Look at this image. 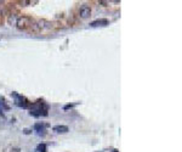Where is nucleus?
Returning <instances> with one entry per match:
<instances>
[{
	"label": "nucleus",
	"mask_w": 182,
	"mask_h": 152,
	"mask_svg": "<svg viewBox=\"0 0 182 152\" xmlns=\"http://www.w3.org/2000/svg\"><path fill=\"white\" fill-rule=\"evenodd\" d=\"M6 15H7V23H9V24H11V26L16 24L17 19H18L17 12H15V11H7Z\"/></svg>",
	"instance_id": "obj_7"
},
{
	"label": "nucleus",
	"mask_w": 182,
	"mask_h": 152,
	"mask_svg": "<svg viewBox=\"0 0 182 152\" xmlns=\"http://www.w3.org/2000/svg\"><path fill=\"white\" fill-rule=\"evenodd\" d=\"M0 106H1V108H2L4 111L10 110V106L6 103V101H5V99H4V97H0Z\"/></svg>",
	"instance_id": "obj_11"
},
{
	"label": "nucleus",
	"mask_w": 182,
	"mask_h": 152,
	"mask_svg": "<svg viewBox=\"0 0 182 152\" xmlns=\"http://www.w3.org/2000/svg\"><path fill=\"white\" fill-rule=\"evenodd\" d=\"M38 1H30V0H22L18 4H21L22 6H28V5H32V4H37Z\"/></svg>",
	"instance_id": "obj_12"
},
{
	"label": "nucleus",
	"mask_w": 182,
	"mask_h": 152,
	"mask_svg": "<svg viewBox=\"0 0 182 152\" xmlns=\"http://www.w3.org/2000/svg\"><path fill=\"white\" fill-rule=\"evenodd\" d=\"M11 97L14 99L16 106H18L21 108H29L30 102H29V100L27 97H24L23 95H21V94L16 93V91H12L11 93Z\"/></svg>",
	"instance_id": "obj_4"
},
{
	"label": "nucleus",
	"mask_w": 182,
	"mask_h": 152,
	"mask_svg": "<svg viewBox=\"0 0 182 152\" xmlns=\"http://www.w3.org/2000/svg\"><path fill=\"white\" fill-rule=\"evenodd\" d=\"M109 24V21L107 19H95L92 22H90V27H106Z\"/></svg>",
	"instance_id": "obj_6"
},
{
	"label": "nucleus",
	"mask_w": 182,
	"mask_h": 152,
	"mask_svg": "<svg viewBox=\"0 0 182 152\" xmlns=\"http://www.w3.org/2000/svg\"><path fill=\"white\" fill-rule=\"evenodd\" d=\"M78 105V102H75V103H69V105H66V106H63V110L64 111H67V110H69V108H73L74 106H77Z\"/></svg>",
	"instance_id": "obj_13"
},
{
	"label": "nucleus",
	"mask_w": 182,
	"mask_h": 152,
	"mask_svg": "<svg viewBox=\"0 0 182 152\" xmlns=\"http://www.w3.org/2000/svg\"><path fill=\"white\" fill-rule=\"evenodd\" d=\"M112 152H119V151H118V150H113Z\"/></svg>",
	"instance_id": "obj_18"
},
{
	"label": "nucleus",
	"mask_w": 182,
	"mask_h": 152,
	"mask_svg": "<svg viewBox=\"0 0 182 152\" xmlns=\"http://www.w3.org/2000/svg\"><path fill=\"white\" fill-rule=\"evenodd\" d=\"M49 112V106L45 103L44 100H38L35 102H30L29 105V114L33 117H45Z\"/></svg>",
	"instance_id": "obj_1"
},
{
	"label": "nucleus",
	"mask_w": 182,
	"mask_h": 152,
	"mask_svg": "<svg viewBox=\"0 0 182 152\" xmlns=\"http://www.w3.org/2000/svg\"><path fill=\"white\" fill-rule=\"evenodd\" d=\"M52 130L57 134H66L69 132V128L67 125H55L52 128Z\"/></svg>",
	"instance_id": "obj_9"
},
{
	"label": "nucleus",
	"mask_w": 182,
	"mask_h": 152,
	"mask_svg": "<svg viewBox=\"0 0 182 152\" xmlns=\"http://www.w3.org/2000/svg\"><path fill=\"white\" fill-rule=\"evenodd\" d=\"M30 133H32L30 129H24V134H30Z\"/></svg>",
	"instance_id": "obj_14"
},
{
	"label": "nucleus",
	"mask_w": 182,
	"mask_h": 152,
	"mask_svg": "<svg viewBox=\"0 0 182 152\" xmlns=\"http://www.w3.org/2000/svg\"><path fill=\"white\" fill-rule=\"evenodd\" d=\"M55 27V23L46 21V19H39V21H34V23L30 26L29 31L34 32V33H41V32H46L50 31Z\"/></svg>",
	"instance_id": "obj_2"
},
{
	"label": "nucleus",
	"mask_w": 182,
	"mask_h": 152,
	"mask_svg": "<svg viewBox=\"0 0 182 152\" xmlns=\"http://www.w3.org/2000/svg\"><path fill=\"white\" fill-rule=\"evenodd\" d=\"M2 17H4V14H2V12H1V10H0V21L2 19Z\"/></svg>",
	"instance_id": "obj_17"
},
{
	"label": "nucleus",
	"mask_w": 182,
	"mask_h": 152,
	"mask_svg": "<svg viewBox=\"0 0 182 152\" xmlns=\"http://www.w3.org/2000/svg\"><path fill=\"white\" fill-rule=\"evenodd\" d=\"M78 16L83 19H89V17L91 16V7H90L87 4H83V5H80L79 9H78Z\"/></svg>",
	"instance_id": "obj_5"
},
{
	"label": "nucleus",
	"mask_w": 182,
	"mask_h": 152,
	"mask_svg": "<svg viewBox=\"0 0 182 152\" xmlns=\"http://www.w3.org/2000/svg\"><path fill=\"white\" fill-rule=\"evenodd\" d=\"M33 23H34V19L32 17H29V16H18L15 26L20 31H26V29H29Z\"/></svg>",
	"instance_id": "obj_3"
},
{
	"label": "nucleus",
	"mask_w": 182,
	"mask_h": 152,
	"mask_svg": "<svg viewBox=\"0 0 182 152\" xmlns=\"http://www.w3.org/2000/svg\"><path fill=\"white\" fill-rule=\"evenodd\" d=\"M0 116H2V117L5 116V114H4V110L1 108V106H0Z\"/></svg>",
	"instance_id": "obj_15"
},
{
	"label": "nucleus",
	"mask_w": 182,
	"mask_h": 152,
	"mask_svg": "<svg viewBox=\"0 0 182 152\" xmlns=\"http://www.w3.org/2000/svg\"><path fill=\"white\" fill-rule=\"evenodd\" d=\"M11 152H20V149H11Z\"/></svg>",
	"instance_id": "obj_16"
},
{
	"label": "nucleus",
	"mask_w": 182,
	"mask_h": 152,
	"mask_svg": "<svg viewBox=\"0 0 182 152\" xmlns=\"http://www.w3.org/2000/svg\"><path fill=\"white\" fill-rule=\"evenodd\" d=\"M35 152H47V146H46V144H44V142L39 144V145L37 146V149H35Z\"/></svg>",
	"instance_id": "obj_10"
},
{
	"label": "nucleus",
	"mask_w": 182,
	"mask_h": 152,
	"mask_svg": "<svg viewBox=\"0 0 182 152\" xmlns=\"http://www.w3.org/2000/svg\"><path fill=\"white\" fill-rule=\"evenodd\" d=\"M46 127H47V124H45V123H42V122H38V123H35L34 124V130L37 132V133L39 134H44L45 133V129H46Z\"/></svg>",
	"instance_id": "obj_8"
}]
</instances>
